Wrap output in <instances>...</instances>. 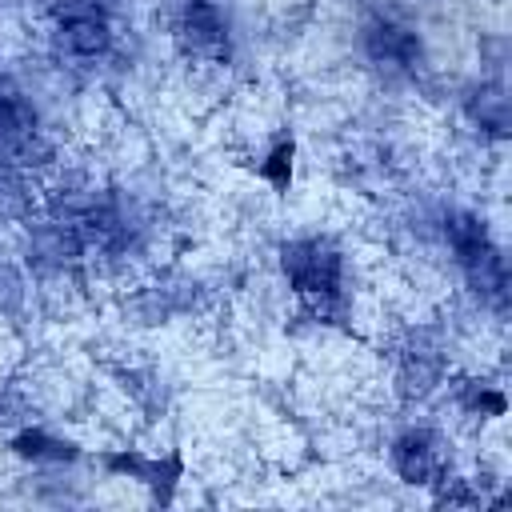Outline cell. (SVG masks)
<instances>
[{
  "label": "cell",
  "instance_id": "5b68a950",
  "mask_svg": "<svg viewBox=\"0 0 512 512\" xmlns=\"http://www.w3.org/2000/svg\"><path fill=\"white\" fill-rule=\"evenodd\" d=\"M40 148L36 112L24 100V92L0 76V160H28Z\"/></svg>",
  "mask_w": 512,
  "mask_h": 512
},
{
  "label": "cell",
  "instance_id": "7a4b0ae2",
  "mask_svg": "<svg viewBox=\"0 0 512 512\" xmlns=\"http://www.w3.org/2000/svg\"><path fill=\"white\" fill-rule=\"evenodd\" d=\"M448 244L456 252V264L464 268L472 292L480 300H488L492 308H504V300H508V272H504L500 248L492 244L484 220H476L468 212H456L448 220Z\"/></svg>",
  "mask_w": 512,
  "mask_h": 512
},
{
  "label": "cell",
  "instance_id": "52a82bcc",
  "mask_svg": "<svg viewBox=\"0 0 512 512\" xmlns=\"http://www.w3.org/2000/svg\"><path fill=\"white\" fill-rule=\"evenodd\" d=\"M392 468L400 472V480L408 484H436L444 476V452H440V440L432 432H404L396 444H392Z\"/></svg>",
  "mask_w": 512,
  "mask_h": 512
},
{
  "label": "cell",
  "instance_id": "8992f818",
  "mask_svg": "<svg viewBox=\"0 0 512 512\" xmlns=\"http://www.w3.org/2000/svg\"><path fill=\"white\" fill-rule=\"evenodd\" d=\"M364 48L380 68H396V72H412L420 64V40L412 28L380 16L364 28Z\"/></svg>",
  "mask_w": 512,
  "mask_h": 512
},
{
  "label": "cell",
  "instance_id": "3957f363",
  "mask_svg": "<svg viewBox=\"0 0 512 512\" xmlns=\"http://www.w3.org/2000/svg\"><path fill=\"white\" fill-rule=\"evenodd\" d=\"M52 40L68 60H100L112 44V24L100 0H60L52 8Z\"/></svg>",
  "mask_w": 512,
  "mask_h": 512
},
{
  "label": "cell",
  "instance_id": "277c9868",
  "mask_svg": "<svg viewBox=\"0 0 512 512\" xmlns=\"http://www.w3.org/2000/svg\"><path fill=\"white\" fill-rule=\"evenodd\" d=\"M176 40L196 60H228V24L212 0H184L176 16Z\"/></svg>",
  "mask_w": 512,
  "mask_h": 512
},
{
  "label": "cell",
  "instance_id": "6da1fadb",
  "mask_svg": "<svg viewBox=\"0 0 512 512\" xmlns=\"http://www.w3.org/2000/svg\"><path fill=\"white\" fill-rule=\"evenodd\" d=\"M280 264H284V276H288L292 292L300 296V304L312 316H320V320L340 316V308H344V292H340L344 264H340V252L328 240H292V244H284Z\"/></svg>",
  "mask_w": 512,
  "mask_h": 512
}]
</instances>
